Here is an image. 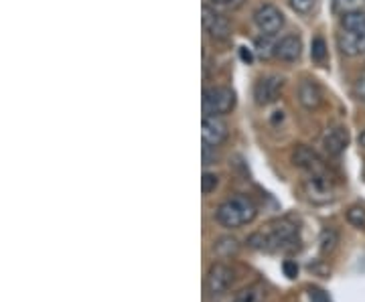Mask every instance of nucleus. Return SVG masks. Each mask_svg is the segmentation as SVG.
<instances>
[{
	"mask_svg": "<svg viewBox=\"0 0 365 302\" xmlns=\"http://www.w3.org/2000/svg\"><path fill=\"white\" fill-rule=\"evenodd\" d=\"M248 246L252 250L268 251H292L299 248V225L290 219H278L268 224L260 231H254L248 237Z\"/></svg>",
	"mask_w": 365,
	"mask_h": 302,
	"instance_id": "1",
	"label": "nucleus"
},
{
	"mask_svg": "<svg viewBox=\"0 0 365 302\" xmlns=\"http://www.w3.org/2000/svg\"><path fill=\"white\" fill-rule=\"evenodd\" d=\"M256 215H258V209L252 199L244 197V195H234L217 205L215 222L227 229H237L242 225L252 224L256 219Z\"/></svg>",
	"mask_w": 365,
	"mask_h": 302,
	"instance_id": "2",
	"label": "nucleus"
},
{
	"mask_svg": "<svg viewBox=\"0 0 365 302\" xmlns=\"http://www.w3.org/2000/svg\"><path fill=\"white\" fill-rule=\"evenodd\" d=\"M235 108V93L232 88L213 85L203 92V116H225Z\"/></svg>",
	"mask_w": 365,
	"mask_h": 302,
	"instance_id": "3",
	"label": "nucleus"
},
{
	"mask_svg": "<svg viewBox=\"0 0 365 302\" xmlns=\"http://www.w3.org/2000/svg\"><path fill=\"white\" fill-rule=\"evenodd\" d=\"M252 21H254V25L258 26V31H260L262 35H270L272 37V35L282 31V26H284V14H282V11L278 6L266 2V4H260L254 11Z\"/></svg>",
	"mask_w": 365,
	"mask_h": 302,
	"instance_id": "4",
	"label": "nucleus"
},
{
	"mask_svg": "<svg viewBox=\"0 0 365 302\" xmlns=\"http://www.w3.org/2000/svg\"><path fill=\"white\" fill-rule=\"evenodd\" d=\"M234 282V270L227 264H213L205 274V290L209 296H222Z\"/></svg>",
	"mask_w": 365,
	"mask_h": 302,
	"instance_id": "5",
	"label": "nucleus"
},
{
	"mask_svg": "<svg viewBox=\"0 0 365 302\" xmlns=\"http://www.w3.org/2000/svg\"><path fill=\"white\" fill-rule=\"evenodd\" d=\"M282 88H284V78H280L276 73L260 78L256 81V85H254V100H256V104L262 105V108L274 104L280 98Z\"/></svg>",
	"mask_w": 365,
	"mask_h": 302,
	"instance_id": "6",
	"label": "nucleus"
},
{
	"mask_svg": "<svg viewBox=\"0 0 365 302\" xmlns=\"http://www.w3.org/2000/svg\"><path fill=\"white\" fill-rule=\"evenodd\" d=\"M304 193L313 203H329L333 199V184L325 172H311L304 179Z\"/></svg>",
	"mask_w": 365,
	"mask_h": 302,
	"instance_id": "7",
	"label": "nucleus"
},
{
	"mask_svg": "<svg viewBox=\"0 0 365 302\" xmlns=\"http://www.w3.org/2000/svg\"><path fill=\"white\" fill-rule=\"evenodd\" d=\"M227 136H230V128L222 120V116H203V122H201L203 146L217 148L227 140Z\"/></svg>",
	"mask_w": 365,
	"mask_h": 302,
	"instance_id": "8",
	"label": "nucleus"
},
{
	"mask_svg": "<svg viewBox=\"0 0 365 302\" xmlns=\"http://www.w3.org/2000/svg\"><path fill=\"white\" fill-rule=\"evenodd\" d=\"M203 28H205V33H207L209 37L213 41H217V43L227 41L230 35H232L230 21L223 14L217 13V11L209 9V6H203Z\"/></svg>",
	"mask_w": 365,
	"mask_h": 302,
	"instance_id": "9",
	"label": "nucleus"
},
{
	"mask_svg": "<svg viewBox=\"0 0 365 302\" xmlns=\"http://www.w3.org/2000/svg\"><path fill=\"white\" fill-rule=\"evenodd\" d=\"M292 165L299 167L300 171H304V175H311V172H325V162L323 158L314 152L311 146L300 145L292 150Z\"/></svg>",
	"mask_w": 365,
	"mask_h": 302,
	"instance_id": "10",
	"label": "nucleus"
},
{
	"mask_svg": "<svg viewBox=\"0 0 365 302\" xmlns=\"http://www.w3.org/2000/svg\"><path fill=\"white\" fill-rule=\"evenodd\" d=\"M321 145H323L329 157H339V155L345 152V148L349 145V132L343 126H331L323 134Z\"/></svg>",
	"mask_w": 365,
	"mask_h": 302,
	"instance_id": "11",
	"label": "nucleus"
},
{
	"mask_svg": "<svg viewBox=\"0 0 365 302\" xmlns=\"http://www.w3.org/2000/svg\"><path fill=\"white\" fill-rule=\"evenodd\" d=\"M300 53H302V41L299 35H284L282 39L274 43V57L284 63L299 61Z\"/></svg>",
	"mask_w": 365,
	"mask_h": 302,
	"instance_id": "12",
	"label": "nucleus"
},
{
	"mask_svg": "<svg viewBox=\"0 0 365 302\" xmlns=\"http://www.w3.org/2000/svg\"><path fill=\"white\" fill-rule=\"evenodd\" d=\"M297 98H299V104L313 112L319 105L323 104V90L319 88V83L314 79H302L299 83V90H297Z\"/></svg>",
	"mask_w": 365,
	"mask_h": 302,
	"instance_id": "13",
	"label": "nucleus"
},
{
	"mask_svg": "<svg viewBox=\"0 0 365 302\" xmlns=\"http://www.w3.org/2000/svg\"><path fill=\"white\" fill-rule=\"evenodd\" d=\"M337 45L343 55L347 57H359L365 53V35L359 33H349V31H343L337 35Z\"/></svg>",
	"mask_w": 365,
	"mask_h": 302,
	"instance_id": "14",
	"label": "nucleus"
},
{
	"mask_svg": "<svg viewBox=\"0 0 365 302\" xmlns=\"http://www.w3.org/2000/svg\"><path fill=\"white\" fill-rule=\"evenodd\" d=\"M341 28L343 31H349V33H359L365 35V11H349V13H343L341 16Z\"/></svg>",
	"mask_w": 365,
	"mask_h": 302,
	"instance_id": "15",
	"label": "nucleus"
},
{
	"mask_svg": "<svg viewBox=\"0 0 365 302\" xmlns=\"http://www.w3.org/2000/svg\"><path fill=\"white\" fill-rule=\"evenodd\" d=\"M327 57H329L327 41L321 35H317L311 41V59H313V63H317V66H325Z\"/></svg>",
	"mask_w": 365,
	"mask_h": 302,
	"instance_id": "16",
	"label": "nucleus"
},
{
	"mask_svg": "<svg viewBox=\"0 0 365 302\" xmlns=\"http://www.w3.org/2000/svg\"><path fill=\"white\" fill-rule=\"evenodd\" d=\"M319 244H321V251H323V254H329V251H333L337 248V244H339V234H337L333 227H325V229L321 231Z\"/></svg>",
	"mask_w": 365,
	"mask_h": 302,
	"instance_id": "17",
	"label": "nucleus"
},
{
	"mask_svg": "<svg viewBox=\"0 0 365 302\" xmlns=\"http://www.w3.org/2000/svg\"><path fill=\"white\" fill-rule=\"evenodd\" d=\"M237 250H240V244H237L235 237H222V239H217L215 246H213V251H217L220 256H232V254H235Z\"/></svg>",
	"mask_w": 365,
	"mask_h": 302,
	"instance_id": "18",
	"label": "nucleus"
},
{
	"mask_svg": "<svg viewBox=\"0 0 365 302\" xmlns=\"http://www.w3.org/2000/svg\"><path fill=\"white\" fill-rule=\"evenodd\" d=\"M217 184H220V177L215 175V172H203V179H201V191H203V195L207 197L211 195L215 189H217Z\"/></svg>",
	"mask_w": 365,
	"mask_h": 302,
	"instance_id": "19",
	"label": "nucleus"
},
{
	"mask_svg": "<svg viewBox=\"0 0 365 302\" xmlns=\"http://www.w3.org/2000/svg\"><path fill=\"white\" fill-rule=\"evenodd\" d=\"M347 222L353 225V227H365V209L359 207V205H353L347 209Z\"/></svg>",
	"mask_w": 365,
	"mask_h": 302,
	"instance_id": "20",
	"label": "nucleus"
},
{
	"mask_svg": "<svg viewBox=\"0 0 365 302\" xmlns=\"http://www.w3.org/2000/svg\"><path fill=\"white\" fill-rule=\"evenodd\" d=\"M288 2H290V9L300 16H309L317 4V0H288Z\"/></svg>",
	"mask_w": 365,
	"mask_h": 302,
	"instance_id": "21",
	"label": "nucleus"
},
{
	"mask_svg": "<svg viewBox=\"0 0 365 302\" xmlns=\"http://www.w3.org/2000/svg\"><path fill=\"white\" fill-rule=\"evenodd\" d=\"M234 302H260V288L258 286H250L237 292L234 296Z\"/></svg>",
	"mask_w": 365,
	"mask_h": 302,
	"instance_id": "22",
	"label": "nucleus"
},
{
	"mask_svg": "<svg viewBox=\"0 0 365 302\" xmlns=\"http://www.w3.org/2000/svg\"><path fill=\"white\" fill-rule=\"evenodd\" d=\"M335 4L343 13H349V11H359L364 0H335Z\"/></svg>",
	"mask_w": 365,
	"mask_h": 302,
	"instance_id": "23",
	"label": "nucleus"
},
{
	"mask_svg": "<svg viewBox=\"0 0 365 302\" xmlns=\"http://www.w3.org/2000/svg\"><path fill=\"white\" fill-rule=\"evenodd\" d=\"M270 47H272L274 49V45H270V43H268V39H256V51L260 53L262 57H268V55H270Z\"/></svg>",
	"mask_w": 365,
	"mask_h": 302,
	"instance_id": "24",
	"label": "nucleus"
},
{
	"mask_svg": "<svg viewBox=\"0 0 365 302\" xmlns=\"http://www.w3.org/2000/svg\"><path fill=\"white\" fill-rule=\"evenodd\" d=\"M309 298H311V302H331L321 288H309Z\"/></svg>",
	"mask_w": 365,
	"mask_h": 302,
	"instance_id": "25",
	"label": "nucleus"
},
{
	"mask_svg": "<svg viewBox=\"0 0 365 302\" xmlns=\"http://www.w3.org/2000/svg\"><path fill=\"white\" fill-rule=\"evenodd\" d=\"M240 57H242V61L248 63V66H252V61H254V55H252V51H250L248 47H240Z\"/></svg>",
	"mask_w": 365,
	"mask_h": 302,
	"instance_id": "26",
	"label": "nucleus"
},
{
	"mask_svg": "<svg viewBox=\"0 0 365 302\" xmlns=\"http://www.w3.org/2000/svg\"><path fill=\"white\" fill-rule=\"evenodd\" d=\"M284 272H287L288 278H294L299 272V266L294 262H284Z\"/></svg>",
	"mask_w": 365,
	"mask_h": 302,
	"instance_id": "27",
	"label": "nucleus"
},
{
	"mask_svg": "<svg viewBox=\"0 0 365 302\" xmlns=\"http://www.w3.org/2000/svg\"><path fill=\"white\" fill-rule=\"evenodd\" d=\"M213 4H222V6H240L244 0H211Z\"/></svg>",
	"mask_w": 365,
	"mask_h": 302,
	"instance_id": "28",
	"label": "nucleus"
},
{
	"mask_svg": "<svg viewBox=\"0 0 365 302\" xmlns=\"http://www.w3.org/2000/svg\"><path fill=\"white\" fill-rule=\"evenodd\" d=\"M357 93L361 95V100L365 102V71H364V76L359 78V81H357Z\"/></svg>",
	"mask_w": 365,
	"mask_h": 302,
	"instance_id": "29",
	"label": "nucleus"
},
{
	"mask_svg": "<svg viewBox=\"0 0 365 302\" xmlns=\"http://www.w3.org/2000/svg\"><path fill=\"white\" fill-rule=\"evenodd\" d=\"M359 145H361L365 148V130L361 132V134H359Z\"/></svg>",
	"mask_w": 365,
	"mask_h": 302,
	"instance_id": "30",
	"label": "nucleus"
}]
</instances>
